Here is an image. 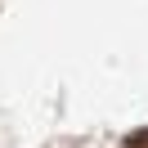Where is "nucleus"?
Instances as JSON below:
<instances>
[{"label": "nucleus", "instance_id": "obj_1", "mask_svg": "<svg viewBox=\"0 0 148 148\" xmlns=\"http://www.w3.org/2000/svg\"><path fill=\"white\" fill-rule=\"evenodd\" d=\"M126 148H148V130H135V135L126 139Z\"/></svg>", "mask_w": 148, "mask_h": 148}]
</instances>
